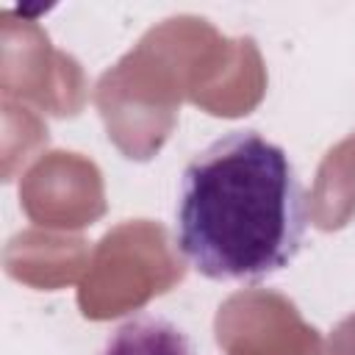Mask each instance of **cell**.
<instances>
[{
    "mask_svg": "<svg viewBox=\"0 0 355 355\" xmlns=\"http://www.w3.org/2000/svg\"><path fill=\"white\" fill-rule=\"evenodd\" d=\"M305 230L302 180L288 153L263 133L230 130L183 166L175 244L202 277L266 280L297 258Z\"/></svg>",
    "mask_w": 355,
    "mask_h": 355,
    "instance_id": "obj_1",
    "label": "cell"
},
{
    "mask_svg": "<svg viewBox=\"0 0 355 355\" xmlns=\"http://www.w3.org/2000/svg\"><path fill=\"white\" fill-rule=\"evenodd\" d=\"M100 355H197L191 336L166 316L136 313L119 322Z\"/></svg>",
    "mask_w": 355,
    "mask_h": 355,
    "instance_id": "obj_2",
    "label": "cell"
},
{
    "mask_svg": "<svg viewBox=\"0 0 355 355\" xmlns=\"http://www.w3.org/2000/svg\"><path fill=\"white\" fill-rule=\"evenodd\" d=\"M322 355H355V311L347 313L324 338Z\"/></svg>",
    "mask_w": 355,
    "mask_h": 355,
    "instance_id": "obj_3",
    "label": "cell"
}]
</instances>
